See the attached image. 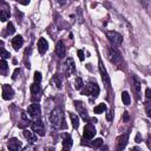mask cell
<instances>
[{
  "label": "cell",
  "instance_id": "d590c367",
  "mask_svg": "<svg viewBox=\"0 0 151 151\" xmlns=\"http://www.w3.org/2000/svg\"><path fill=\"white\" fill-rule=\"evenodd\" d=\"M17 1H18L19 4H21V5H27V4L30 3V0H17Z\"/></svg>",
  "mask_w": 151,
  "mask_h": 151
},
{
  "label": "cell",
  "instance_id": "83f0119b",
  "mask_svg": "<svg viewBox=\"0 0 151 151\" xmlns=\"http://www.w3.org/2000/svg\"><path fill=\"white\" fill-rule=\"evenodd\" d=\"M52 83H53V85H55L56 87H58V89H60V87H62V79H60V77H59L58 74L53 76V78H52Z\"/></svg>",
  "mask_w": 151,
  "mask_h": 151
},
{
  "label": "cell",
  "instance_id": "ba28073f",
  "mask_svg": "<svg viewBox=\"0 0 151 151\" xmlns=\"http://www.w3.org/2000/svg\"><path fill=\"white\" fill-rule=\"evenodd\" d=\"M40 92H41V89H40V83H33L31 85V93H32V98L33 100H38L39 97H40Z\"/></svg>",
  "mask_w": 151,
  "mask_h": 151
},
{
  "label": "cell",
  "instance_id": "6da1fadb",
  "mask_svg": "<svg viewBox=\"0 0 151 151\" xmlns=\"http://www.w3.org/2000/svg\"><path fill=\"white\" fill-rule=\"evenodd\" d=\"M48 119H50V123H51V125L53 128H56V129H60V128L65 129L66 128L65 124H64V115H63V112H62L60 109H55L51 112V115H50Z\"/></svg>",
  "mask_w": 151,
  "mask_h": 151
},
{
  "label": "cell",
  "instance_id": "7a4b0ae2",
  "mask_svg": "<svg viewBox=\"0 0 151 151\" xmlns=\"http://www.w3.org/2000/svg\"><path fill=\"white\" fill-rule=\"evenodd\" d=\"M108 56H109V59H110L111 63H113V64H121V62H122V55H121V52L118 51L116 47H112V46L108 47Z\"/></svg>",
  "mask_w": 151,
  "mask_h": 151
},
{
  "label": "cell",
  "instance_id": "2e32d148",
  "mask_svg": "<svg viewBox=\"0 0 151 151\" xmlns=\"http://www.w3.org/2000/svg\"><path fill=\"white\" fill-rule=\"evenodd\" d=\"M128 138H129V133H125V135H122V136L118 137V139H117V147H118V150H122V149L125 147V145L128 143Z\"/></svg>",
  "mask_w": 151,
  "mask_h": 151
},
{
  "label": "cell",
  "instance_id": "5bb4252c",
  "mask_svg": "<svg viewBox=\"0 0 151 151\" xmlns=\"http://www.w3.org/2000/svg\"><path fill=\"white\" fill-rule=\"evenodd\" d=\"M27 112H28V115L31 117H38L40 115V106H39V104H35V103L31 104L28 106V109H27Z\"/></svg>",
  "mask_w": 151,
  "mask_h": 151
},
{
  "label": "cell",
  "instance_id": "44dd1931",
  "mask_svg": "<svg viewBox=\"0 0 151 151\" xmlns=\"http://www.w3.org/2000/svg\"><path fill=\"white\" fill-rule=\"evenodd\" d=\"M91 84V94L93 98H97L98 94H99V86L96 84V83H90Z\"/></svg>",
  "mask_w": 151,
  "mask_h": 151
},
{
  "label": "cell",
  "instance_id": "4fadbf2b",
  "mask_svg": "<svg viewBox=\"0 0 151 151\" xmlns=\"http://www.w3.org/2000/svg\"><path fill=\"white\" fill-rule=\"evenodd\" d=\"M132 89L136 93L137 99H139V97H140V82L136 76L132 77Z\"/></svg>",
  "mask_w": 151,
  "mask_h": 151
},
{
  "label": "cell",
  "instance_id": "9c48e42d",
  "mask_svg": "<svg viewBox=\"0 0 151 151\" xmlns=\"http://www.w3.org/2000/svg\"><path fill=\"white\" fill-rule=\"evenodd\" d=\"M94 135H96V129H94L91 124H87V125L84 128V133H83L84 138H86V139H92V138L94 137Z\"/></svg>",
  "mask_w": 151,
  "mask_h": 151
},
{
  "label": "cell",
  "instance_id": "3957f363",
  "mask_svg": "<svg viewBox=\"0 0 151 151\" xmlns=\"http://www.w3.org/2000/svg\"><path fill=\"white\" fill-rule=\"evenodd\" d=\"M106 38L113 45H121L123 43V37L118 32H116V31H109V32H106Z\"/></svg>",
  "mask_w": 151,
  "mask_h": 151
},
{
  "label": "cell",
  "instance_id": "d6a6232c",
  "mask_svg": "<svg viewBox=\"0 0 151 151\" xmlns=\"http://www.w3.org/2000/svg\"><path fill=\"white\" fill-rule=\"evenodd\" d=\"M78 57H79V59L83 62L84 60V51H83V50H78Z\"/></svg>",
  "mask_w": 151,
  "mask_h": 151
},
{
  "label": "cell",
  "instance_id": "ac0fdd59",
  "mask_svg": "<svg viewBox=\"0 0 151 151\" xmlns=\"http://www.w3.org/2000/svg\"><path fill=\"white\" fill-rule=\"evenodd\" d=\"M24 136H25V138H26L28 142H31V143H34V142L37 140V136H35L34 132L31 131V130L25 129V130H24Z\"/></svg>",
  "mask_w": 151,
  "mask_h": 151
},
{
  "label": "cell",
  "instance_id": "7402d4cb",
  "mask_svg": "<svg viewBox=\"0 0 151 151\" xmlns=\"http://www.w3.org/2000/svg\"><path fill=\"white\" fill-rule=\"evenodd\" d=\"M69 113H70V118H71V122H72V126L74 129H78V126H79V118H78V116L72 113V112H69Z\"/></svg>",
  "mask_w": 151,
  "mask_h": 151
},
{
  "label": "cell",
  "instance_id": "e0dca14e",
  "mask_svg": "<svg viewBox=\"0 0 151 151\" xmlns=\"http://www.w3.org/2000/svg\"><path fill=\"white\" fill-rule=\"evenodd\" d=\"M24 45V39L21 35H16L13 39H12V46L13 48L16 50V51H18V50Z\"/></svg>",
  "mask_w": 151,
  "mask_h": 151
},
{
  "label": "cell",
  "instance_id": "30bf717a",
  "mask_svg": "<svg viewBox=\"0 0 151 151\" xmlns=\"http://www.w3.org/2000/svg\"><path fill=\"white\" fill-rule=\"evenodd\" d=\"M74 106H76V109L78 110V112L80 113V116H82V118H83L84 121H89V119H90V117H89V115H87V111L84 109L82 102H74Z\"/></svg>",
  "mask_w": 151,
  "mask_h": 151
},
{
  "label": "cell",
  "instance_id": "74e56055",
  "mask_svg": "<svg viewBox=\"0 0 151 151\" xmlns=\"http://www.w3.org/2000/svg\"><path fill=\"white\" fill-rule=\"evenodd\" d=\"M140 3L143 4V6H144V7H146V6H147V5H146V0H140Z\"/></svg>",
  "mask_w": 151,
  "mask_h": 151
},
{
  "label": "cell",
  "instance_id": "ffe728a7",
  "mask_svg": "<svg viewBox=\"0 0 151 151\" xmlns=\"http://www.w3.org/2000/svg\"><path fill=\"white\" fill-rule=\"evenodd\" d=\"M63 147L64 149H67V150L72 147V139H71V137L69 135H66L64 137V139H63Z\"/></svg>",
  "mask_w": 151,
  "mask_h": 151
},
{
  "label": "cell",
  "instance_id": "603a6c76",
  "mask_svg": "<svg viewBox=\"0 0 151 151\" xmlns=\"http://www.w3.org/2000/svg\"><path fill=\"white\" fill-rule=\"evenodd\" d=\"M7 70H9V65L5 62V59L0 60V73H1V74H6L7 73Z\"/></svg>",
  "mask_w": 151,
  "mask_h": 151
},
{
  "label": "cell",
  "instance_id": "7c38bea8",
  "mask_svg": "<svg viewBox=\"0 0 151 151\" xmlns=\"http://www.w3.org/2000/svg\"><path fill=\"white\" fill-rule=\"evenodd\" d=\"M48 48V44H47V40L45 38H40L38 40V51L40 55H45V52L47 51Z\"/></svg>",
  "mask_w": 151,
  "mask_h": 151
},
{
  "label": "cell",
  "instance_id": "e575fe53",
  "mask_svg": "<svg viewBox=\"0 0 151 151\" xmlns=\"http://www.w3.org/2000/svg\"><path fill=\"white\" fill-rule=\"evenodd\" d=\"M112 118H113V112L110 111V112L106 115V119H108V121H112Z\"/></svg>",
  "mask_w": 151,
  "mask_h": 151
},
{
  "label": "cell",
  "instance_id": "52a82bcc",
  "mask_svg": "<svg viewBox=\"0 0 151 151\" xmlns=\"http://www.w3.org/2000/svg\"><path fill=\"white\" fill-rule=\"evenodd\" d=\"M14 97V91L13 89L9 85V84H4L3 85V98L5 100H10Z\"/></svg>",
  "mask_w": 151,
  "mask_h": 151
},
{
  "label": "cell",
  "instance_id": "8992f818",
  "mask_svg": "<svg viewBox=\"0 0 151 151\" xmlns=\"http://www.w3.org/2000/svg\"><path fill=\"white\" fill-rule=\"evenodd\" d=\"M32 131L34 133H38L39 136H45V128L41 121H35L32 123Z\"/></svg>",
  "mask_w": 151,
  "mask_h": 151
},
{
  "label": "cell",
  "instance_id": "8d00e7d4",
  "mask_svg": "<svg viewBox=\"0 0 151 151\" xmlns=\"http://www.w3.org/2000/svg\"><path fill=\"white\" fill-rule=\"evenodd\" d=\"M145 96H146V99H150V89H146V91H145Z\"/></svg>",
  "mask_w": 151,
  "mask_h": 151
},
{
  "label": "cell",
  "instance_id": "836d02e7",
  "mask_svg": "<svg viewBox=\"0 0 151 151\" xmlns=\"http://www.w3.org/2000/svg\"><path fill=\"white\" fill-rule=\"evenodd\" d=\"M18 73H20V70H19V69H16V71H14L13 76H12V79H17V77H18Z\"/></svg>",
  "mask_w": 151,
  "mask_h": 151
},
{
  "label": "cell",
  "instance_id": "9a60e30c",
  "mask_svg": "<svg viewBox=\"0 0 151 151\" xmlns=\"http://www.w3.org/2000/svg\"><path fill=\"white\" fill-rule=\"evenodd\" d=\"M21 146H23L21 142L19 139H17V138H11L9 140V149L12 150V151H18Z\"/></svg>",
  "mask_w": 151,
  "mask_h": 151
},
{
  "label": "cell",
  "instance_id": "4dcf8cb0",
  "mask_svg": "<svg viewBox=\"0 0 151 151\" xmlns=\"http://www.w3.org/2000/svg\"><path fill=\"white\" fill-rule=\"evenodd\" d=\"M102 144H103V139H102V138H97V139L92 143V145H93L94 147H100V146H102Z\"/></svg>",
  "mask_w": 151,
  "mask_h": 151
},
{
  "label": "cell",
  "instance_id": "8fae6325",
  "mask_svg": "<svg viewBox=\"0 0 151 151\" xmlns=\"http://www.w3.org/2000/svg\"><path fill=\"white\" fill-rule=\"evenodd\" d=\"M56 53L59 58H64L65 55H66V48H65V45L62 40H59L56 45Z\"/></svg>",
  "mask_w": 151,
  "mask_h": 151
},
{
  "label": "cell",
  "instance_id": "d4e9b609",
  "mask_svg": "<svg viewBox=\"0 0 151 151\" xmlns=\"http://www.w3.org/2000/svg\"><path fill=\"white\" fill-rule=\"evenodd\" d=\"M28 125H30V121H28V118L26 117V113H23V121L20 122L19 128L25 129V128H26V126H28Z\"/></svg>",
  "mask_w": 151,
  "mask_h": 151
},
{
  "label": "cell",
  "instance_id": "f546056e",
  "mask_svg": "<svg viewBox=\"0 0 151 151\" xmlns=\"http://www.w3.org/2000/svg\"><path fill=\"white\" fill-rule=\"evenodd\" d=\"M14 31H16L14 25H13L12 23H9V24H7V33H9V34H13Z\"/></svg>",
  "mask_w": 151,
  "mask_h": 151
},
{
  "label": "cell",
  "instance_id": "cb8c5ba5",
  "mask_svg": "<svg viewBox=\"0 0 151 151\" xmlns=\"http://www.w3.org/2000/svg\"><path fill=\"white\" fill-rule=\"evenodd\" d=\"M105 110H106V105L103 103V104L97 105V106L93 109V112H94V113H103Z\"/></svg>",
  "mask_w": 151,
  "mask_h": 151
},
{
  "label": "cell",
  "instance_id": "f1b7e54d",
  "mask_svg": "<svg viewBox=\"0 0 151 151\" xmlns=\"http://www.w3.org/2000/svg\"><path fill=\"white\" fill-rule=\"evenodd\" d=\"M84 86V82H83V79L82 78H76V80H74V87H76V90H80L82 87Z\"/></svg>",
  "mask_w": 151,
  "mask_h": 151
},
{
  "label": "cell",
  "instance_id": "5b68a950",
  "mask_svg": "<svg viewBox=\"0 0 151 151\" xmlns=\"http://www.w3.org/2000/svg\"><path fill=\"white\" fill-rule=\"evenodd\" d=\"M99 72H100V76H102V80H103L104 85L106 86V89H110V78H109V74H108L106 69L104 67L102 60L99 62Z\"/></svg>",
  "mask_w": 151,
  "mask_h": 151
},
{
  "label": "cell",
  "instance_id": "f35d334b",
  "mask_svg": "<svg viewBox=\"0 0 151 151\" xmlns=\"http://www.w3.org/2000/svg\"><path fill=\"white\" fill-rule=\"evenodd\" d=\"M136 142H137V143H139V133H138V135H137V137H136Z\"/></svg>",
  "mask_w": 151,
  "mask_h": 151
},
{
  "label": "cell",
  "instance_id": "d6986e66",
  "mask_svg": "<svg viewBox=\"0 0 151 151\" xmlns=\"http://www.w3.org/2000/svg\"><path fill=\"white\" fill-rule=\"evenodd\" d=\"M0 57H1L3 59H9V58L11 57L10 52L5 50V47H4V43H3L1 40H0Z\"/></svg>",
  "mask_w": 151,
  "mask_h": 151
},
{
  "label": "cell",
  "instance_id": "4316f807",
  "mask_svg": "<svg viewBox=\"0 0 151 151\" xmlns=\"http://www.w3.org/2000/svg\"><path fill=\"white\" fill-rule=\"evenodd\" d=\"M10 17V12L6 10H0V21H6Z\"/></svg>",
  "mask_w": 151,
  "mask_h": 151
},
{
  "label": "cell",
  "instance_id": "1f68e13d",
  "mask_svg": "<svg viewBox=\"0 0 151 151\" xmlns=\"http://www.w3.org/2000/svg\"><path fill=\"white\" fill-rule=\"evenodd\" d=\"M34 82L35 83H40L41 82V73L38 72V71L34 72Z\"/></svg>",
  "mask_w": 151,
  "mask_h": 151
},
{
  "label": "cell",
  "instance_id": "ab89813d",
  "mask_svg": "<svg viewBox=\"0 0 151 151\" xmlns=\"http://www.w3.org/2000/svg\"><path fill=\"white\" fill-rule=\"evenodd\" d=\"M59 3H60V4H64V3H65V0H59Z\"/></svg>",
  "mask_w": 151,
  "mask_h": 151
},
{
  "label": "cell",
  "instance_id": "484cf974",
  "mask_svg": "<svg viewBox=\"0 0 151 151\" xmlns=\"http://www.w3.org/2000/svg\"><path fill=\"white\" fill-rule=\"evenodd\" d=\"M122 100H123V103H124L125 105H129V104H130L131 98H130V94H129L126 91H124V92L122 93Z\"/></svg>",
  "mask_w": 151,
  "mask_h": 151
},
{
  "label": "cell",
  "instance_id": "277c9868",
  "mask_svg": "<svg viewBox=\"0 0 151 151\" xmlns=\"http://www.w3.org/2000/svg\"><path fill=\"white\" fill-rule=\"evenodd\" d=\"M64 70H65V76L66 77H70L76 72V65H74L72 58L66 59V62L64 63Z\"/></svg>",
  "mask_w": 151,
  "mask_h": 151
}]
</instances>
